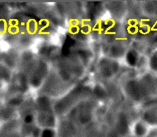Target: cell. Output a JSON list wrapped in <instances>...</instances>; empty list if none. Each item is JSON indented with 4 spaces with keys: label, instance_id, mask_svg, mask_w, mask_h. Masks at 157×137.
Listing matches in <instances>:
<instances>
[{
    "label": "cell",
    "instance_id": "obj_1",
    "mask_svg": "<svg viewBox=\"0 0 157 137\" xmlns=\"http://www.w3.org/2000/svg\"><path fill=\"white\" fill-rule=\"evenodd\" d=\"M134 137H146L147 135V127L142 123L136 124L133 130Z\"/></svg>",
    "mask_w": 157,
    "mask_h": 137
}]
</instances>
